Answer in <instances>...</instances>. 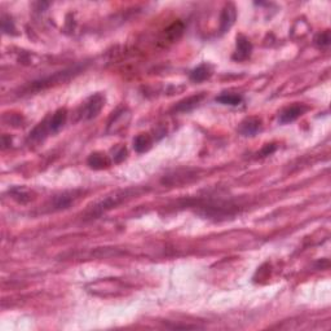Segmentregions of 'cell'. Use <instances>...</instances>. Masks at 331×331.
Wrapping results in <instances>:
<instances>
[{"instance_id": "cell-5", "label": "cell", "mask_w": 331, "mask_h": 331, "mask_svg": "<svg viewBox=\"0 0 331 331\" xmlns=\"http://www.w3.org/2000/svg\"><path fill=\"white\" fill-rule=\"evenodd\" d=\"M307 109L308 108H307L306 105H303V104H295V105L289 106V108H286L285 110H282V113L280 114V122L281 123L294 122L295 119L302 117V115L307 112Z\"/></svg>"}, {"instance_id": "cell-9", "label": "cell", "mask_w": 331, "mask_h": 331, "mask_svg": "<svg viewBox=\"0 0 331 331\" xmlns=\"http://www.w3.org/2000/svg\"><path fill=\"white\" fill-rule=\"evenodd\" d=\"M75 198H77L75 191H64L53 198V208L54 210H65L67 207H70Z\"/></svg>"}, {"instance_id": "cell-12", "label": "cell", "mask_w": 331, "mask_h": 331, "mask_svg": "<svg viewBox=\"0 0 331 331\" xmlns=\"http://www.w3.org/2000/svg\"><path fill=\"white\" fill-rule=\"evenodd\" d=\"M152 147V137L147 134L137 135L134 139V149L137 153H144Z\"/></svg>"}, {"instance_id": "cell-3", "label": "cell", "mask_w": 331, "mask_h": 331, "mask_svg": "<svg viewBox=\"0 0 331 331\" xmlns=\"http://www.w3.org/2000/svg\"><path fill=\"white\" fill-rule=\"evenodd\" d=\"M105 105V97L101 93H96L92 97H89L88 101L86 102V105L83 108L82 118L84 119H92L99 115L101 112V109Z\"/></svg>"}, {"instance_id": "cell-18", "label": "cell", "mask_w": 331, "mask_h": 331, "mask_svg": "<svg viewBox=\"0 0 331 331\" xmlns=\"http://www.w3.org/2000/svg\"><path fill=\"white\" fill-rule=\"evenodd\" d=\"M126 156H127V149H126V148H124V147H121L118 150H117V152H115V154H114V162L121 163L122 161H123L124 158H126Z\"/></svg>"}, {"instance_id": "cell-6", "label": "cell", "mask_w": 331, "mask_h": 331, "mask_svg": "<svg viewBox=\"0 0 331 331\" xmlns=\"http://www.w3.org/2000/svg\"><path fill=\"white\" fill-rule=\"evenodd\" d=\"M252 52L251 41L248 40L245 35L237 36V49L233 58L236 61H245L250 57Z\"/></svg>"}, {"instance_id": "cell-8", "label": "cell", "mask_w": 331, "mask_h": 331, "mask_svg": "<svg viewBox=\"0 0 331 331\" xmlns=\"http://www.w3.org/2000/svg\"><path fill=\"white\" fill-rule=\"evenodd\" d=\"M204 99V93H198V95H193L188 99L182 100L175 106V110L178 113H188L190 110H193L194 108H197L199 104H201L202 100Z\"/></svg>"}, {"instance_id": "cell-4", "label": "cell", "mask_w": 331, "mask_h": 331, "mask_svg": "<svg viewBox=\"0 0 331 331\" xmlns=\"http://www.w3.org/2000/svg\"><path fill=\"white\" fill-rule=\"evenodd\" d=\"M236 19V6L233 5V4H228V5L224 6L223 12H221V17H220V31H221V34H224V32L232 29V26L234 25Z\"/></svg>"}, {"instance_id": "cell-7", "label": "cell", "mask_w": 331, "mask_h": 331, "mask_svg": "<svg viewBox=\"0 0 331 331\" xmlns=\"http://www.w3.org/2000/svg\"><path fill=\"white\" fill-rule=\"evenodd\" d=\"M67 119V110L66 109H58L57 112L54 113L51 117V119L47 122L48 131L52 134H56L61 128L64 127Z\"/></svg>"}, {"instance_id": "cell-16", "label": "cell", "mask_w": 331, "mask_h": 331, "mask_svg": "<svg viewBox=\"0 0 331 331\" xmlns=\"http://www.w3.org/2000/svg\"><path fill=\"white\" fill-rule=\"evenodd\" d=\"M12 195L16 201L21 202V203H27V202H30L32 199L31 191L26 190V189H21V188L13 189Z\"/></svg>"}, {"instance_id": "cell-11", "label": "cell", "mask_w": 331, "mask_h": 331, "mask_svg": "<svg viewBox=\"0 0 331 331\" xmlns=\"http://www.w3.org/2000/svg\"><path fill=\"white\" fill-rule=\"evenodd\" d=\"M261 128V121L259 118H248L241 123L239 132L245 136H252Z\"/></svg>"}, {"instance_id": "cell-19", "label": "cell", "mask_w": 331, "mask_h": 331, "mask_svg": "<svg viewBox=\"0 0 331 331\" xmlns=\"http://www.w3.org/2000/svg\"><path fill=\"white\" fill-rule=\"evenodd\" d=\"M276 145H274V144H268V145H265L264 148H263V149H261V152H260V156L261 157H265V156H269V154H272L274 152V150H276Z\"/></svg>"}, {"instance_id": "cell-10", "label": "cell", "mask_w": 331, "mask_h": 331, "mask_svg": "<svg viewBox=\"0 0 331 331\" xmlns=\"http://www.w3.org/2000/svg\"><path fill=\"white\" fill-rule=\"evenodd\" d=\"M87 162H88L89 167L93 169H104L108 168L109 166H110V161H109L108 157L104 153H99V152L91 154Z\"/></svg>"}, {"instance_id": "cell-2", "label": "cell", "mask_w": 331, "mask_h": 331, "mask_svg": "<svg viewBox=\"0 0 331 331\" xmlns=\"http://www.w3.org/2000/svg\"><path fill=\"white\" fill-rule=\"evenodd\" d=\"M80 71H82V66L70 67V69H66V70L64 71H58V73L53 74L51 77L43 78V79L40 80H35V82L32 83L31 87L34 91H40V89L48 88V87H52L54 86V84H60V83L67 82L71 77L79 74Z\"/></svg>"}, {"instance_id": "cell-17", "label": "cell", "mask_w": 331, "mask_h": 331, "mask_svg": "<svg viewBox=\"0 0 331 331\" xmlns=\"http://www.w3.org/2000/svg\"><path fill=\"white\" fill-rule=\"evenodd\" d=\"M330 41L331 38H330V32L329 31L321 32V34H319V35L315 38V44L320 48L329 47V45H330Z\"/></svg>"}, {"instance_id": "cell-1", "label": "cell", "mask_w": 331, "mask_h": 331, "mask_svg": "<svg viewBox=\"0 0 331 331\" xmlns=\"http://www.w3.org/2000/svg\"><path fill=\"white\" fill-rule=\"evenodd\" d=\"M135 190L132 189H127V190H121V191H115L114 194L108 195L106 198H104L102 201H100L99 203H96L95 206H92V208L87 212V216L93 219V217H97L100 215H102L106 211L112 210L114 207H117L118 204L123 203L126 199L128 198L134 197Z\"/></svg>"}, {"instance_id": "cell-14", "label": "cell", "mask_w": 331, "mask_h": 331, "mask_svg": "<svg viewBox=\"0 0 331 331\" xmlns=\"http://www.w3.org/2000/svg\"><path fill=\"white\" fill-rule=\"evenodd\" d=\"M182 32H184V25H182L181 22H176L166 30L165 36L168 39L169 41H176L177 39H180V36L182 35Z\"/></svg>"}, {"instance_id": "cell-13", "label": "cell", "mask_w": 331, "mask_h": 331, "mask_svg": "<svg viewBox=\"0 0 331 331\" xmlns=\"http://www.w3.org/2000/svg\"><path fill=\"white\" fill-rule=\"evenodd\" d=\"M211 67L208 66V65L203 64L201 65V66H198L197 69H194V70L191 71L190 73V79L193 80V82H203V80L208 79V78L211 77Z\"/></svg>"}, {"instance_id": "cell-15", "label": "cell", "mask_w": 331, "mask_h": 331, "mask_svg": "<svg viewBox=\"0 0 331 331\" xmlns=\"http://www.w3.org/2000/svg\"><path fill=\"white\" fill-rule=\"evenodd\" d=\"M216 101L225 104V105L237 106L242 102V96L237 95V93H223L221 96L216 97Z\"/></svg>"}]
</instances>
